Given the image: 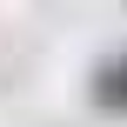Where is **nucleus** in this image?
Here are the masks:
<instances>
[{
    "label": "nucleus",
    "instance_id": "1",
    "mask_svg": "<svg viewBox=\"0 0 127 127\" xmlns=\"http://www.w3.org/2000/svg\"><path fill=\"white\" fill-rule=\"evenodd\" d=\"M94 107L100 114H127V54L94 67Z\"/></svg>",
    "mask_w": 127,
    "mask_h": 127
}]
</instances>
